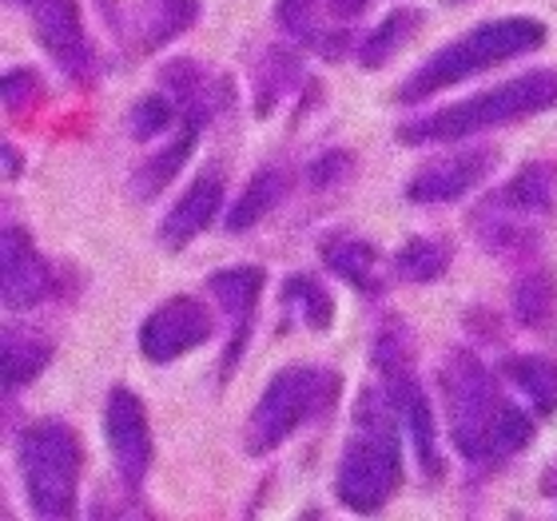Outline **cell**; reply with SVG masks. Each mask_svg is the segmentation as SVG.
<instances>
[{
  "label": "cell",
  "instance_id": "obj_1",
  "mask_svg": "<svg viewBox=\"0 0 557 521\" xmlns=\"http://www.w3.org/2000/svg\"><path fill=\"white\" fill-rule=\"evenodd\" d=\"M442 398L454 446L474 462L518 454L534 438V418L522 406L506 402L490 371H482V362L466 350H454L442 367Z\"/></svg>",
  "mask_w": 557,
  "mask_h": 521
},
{
  "label": "cell",
  "instance_id": "obj_2",
  "mask_svg": "<svg viewBox=\"0 0 557 521\" xmlns=\"http://www.w3.org/2000/svg\"><path fill=\"white\" fill-rule=\"evenodd\" d=\"M557 108V69H537L525 72L518 80H506L490 92H478L462 104H450L422 116L414 124H403L398 139L407 144H454V139L478 136V132L502 128V124H518L525 116L549 112Z\"/></svg>",
  "mask_w": 557,
  "mask_h": 521
},
{
  "label": "cell",
  "instance_id": "obj_3",
  "mask_svg": "<svg viewBox=\"0 0 557 521\" xmlns=\"http://www.w3.org/2000/svg\"><path fill=\"white\" fill-rule=\"evenodd\" d=\"M398 482H403V450H398L395 406H383L367 394L355 410V434L338 458V501L355 513H374L395 498Z\"/></svg>",
  "mask_w": 557,
  "mask_h": 521
},
{
  "label": "cell",
  "instance_id": "obj_4",
  "mask_svg": "<svg viewBox=\"0 0 557 521\" xmlns=\"http://www.w3.org/2000/svg\"><path fill=\"white\" fill-rule=\"evenodd\" d=\"M546 40V24L534 21V16H506V21H490L474 33L458 36L446 48H438L434 57L422 64L407 80V88L398 92V100L418 104L434 96L438 88H450V84H462L466 76H478L486 69H498L506 60L522 57L530 48H537Z\"/></svg>",
  "mask_w": 557,
  "mask_h": 521
},
{
  "label": "cell",
  "instance_id": "obj_5",
  "mask_svg": "<svg viewBox=\"0 0 557 521\" xmlns=\"http://www.w3.org/2000/svg\"><path fill=\"white\" fill-rule=\"evenodd\" d=\"M21 477L40 518H72L81 489V442L60 418H40L21 434Z\"/></svg>",
  "mask_w": 557,
  "mask_h": 521
},
{
  "label": "cell",
  "instance_id": "obj_6",
  "mask_svg": "<svg viewBox=\"0 0 557 521\" xmlns=\"http://www.w3.org/2000/svg\"><path fill=\"white\" fill-rule=\"evenodd\" d=\"M338 398V374L326 367H287L259 394V406L247 422V454H271L302 422L326 414Z\"/></svg>",
  "mask_w": 557,
  "mask_h": 521
},
{
  "label": "cell",
  "instance_id": "obj_7",
  "mask_svg": "<svg viewBox=\"0 0 557 521\" xmlns=\"http://www.w3.org/2000/svg\"><path fill=\"white\" fill-rule=\"evenodd\" d=\"M554 191H557V163L549 160L525 163L510 184L502 187V191H494L474 211V227L482 235V244L494 247V251L534 244L530 223L554 208Z\"/></svg>",
  "mask_w": 557,
  "mask_h": 521
},
{
  "label": "cell",
  "instance_id": "obj_8",
  "mask_svg": "<svg viewBox=\"0 0 557 521\" xmlns=\"http://www.w3.org/2000/svg\"><path fill=\"white\" fill-rule=\"evenodd\" d=\"M374 362H379V374H383V390L386 402L395 406V414L403 418L410 442H414V454L422 470L430 477L442 474L438 462V446H434V410L426 402V390L418 386L414 362H410V347L403 343V331L395 323L383 326L379 338H374Z\"/></svg>",
  "mask_w": 557,
  "mask_h": 521
},
{
  "label": "cell",
  "instance_id": "obj_9",
  "mask_svg": "<svg viewBox=\"0 0 557 521\" xmlns=\"http://www.w3.org/2000/svg\"><path fill=\"white\" fill-rule=\"evenodd\" d=\"M211 338V311L191 295H175L144 319L139 350L151 362H175Z\"/></svg>",
  "mask_w": 557,
  "mask_h": 521
},
{
  "label": "cell",
  "instance_id": "obj_10",
  "mask_svg": "<svg viewBox=\"0 0 557 521\" xmlns=\"http://www.w3.org/2000/svg\"><path fill=\"white\" fill-rule=\"evenodd\" d=\"M104 430L120 477L136 489L151 470V426H148V410H144V402H139L128 386H116V390L108 394Z\"/></svg>",
  "mask_w": 557,
  "mask_h": 521
},
{
  "label": "cell",
  "instance_id": "obj_11",
  "mask_svg": "<svg viewBox=\"0 0 557 521\" xmlns=\"http://www.w3.org/2000/svg\"><path fill=\"white\" fill-rule=\"evenodd\" d=\"M494 163H498L494 148H466L438 156L426 168H418L414 179L407 184V196L414 203H450V199L466 196L474 184H482L494 172Z\"/></svg>",
  "mask_w": 557,
  "mask_h": 521
},
{
  "label": "cell",
  "instance_id": "obj_12",
  "mask_svg": "<svg viewBox=\"0 0 557 521\" xmlns=\"http://www.w3.org/2000/svg\"><path fill=\"white\" fill-rule=\"evenodd\" d=\"M21 4L33 16L40 45L60 60V69L72 72V76H84L92 52H88V36H84L81 24V4L76 0H21Z\"/></svg>",
  "mask_w": 557,
  "mask_h": 521
},
{
  "label": "cell",
  "instance_id": "obj_13",
  "mask_svg": "<svg viewBox=\"0 0 557 521\" xmlns=\"http://www.w3.org/2000/svg\"><path fill=\"white\" fill-rule=\"evenodd\" d=\"M57 287L52 266L40 259L33 239L21 227H4V302L9 311H28L40 299H48Z\"/></svg>",
  "mask_w": 557,
  "mask_h": 521
},
{
  "label": "cell",
  "instance_id": "obj_14",
  "mask_svg": "<svg viewBox=\"0 0 557 521\" xmlns=\"http://www.w3.org/2000/svg\"><path fill=\"white\" fill-rule=\"evenodd\" d=\"M223 208V168H208V172L196 175V184L187 187L184 199L168 211V220L160 227V244L180 251L196 239L199 232H208L215 215Z\"/></svg>",
  "mask_w": 557,
  "mask_h": 521
},
{
  "label": "cell",
  "instance_id": "obj_15",
  "mask_svg": "<svg viewBox=\"0 0 557 521\" xmlns=\"http://www.w3.org/2000/svg\"><path fill=\"white\" fill-rule=\"evenodd\" d=\"M208 290L215 295L220 311L232 319V350H227V367L235 355L244 350L247 335H251V319H256L259 295H263V271L259 266H227L208 278Z\"/></svg>",
  "mask_w": 557,
  "mask_h": 521
},
{
  "label": "cell",
  "instance_id": "obj_16",
  "mask_svg": "<svg viewBox=\"0 0 557 521\" xmlns=\"http://www.w3.org/2000/svg\"><path fill=\"white\" fill-rule=\"evenodd\" d=\"M287 172L283 168H259L251 179H247V191L239 196V203L232 208V215H227V227L232 232H244V227H256L263 215H271V211L283 203V196H287Z\"/></svg>",
  "mask_w": 557,
  "mask_h": 521
},
{
  "label": "cell",
  "instance_id": "obj_17",
  "mask_svg": "<svg viewBox=\"0 0 557 521\" xmlns=\"http://www.w3.org/2000/svg\"><path fill=\"white\" fill-rule=\"evenodd\" d=\"M319 256H323V263L331 266L338 278H347L350 287H359V290L379 287V278H374L379 256H374V247L367 244V239H359V235H326L323 247H319Z\"/></svg>",
  "mask_w": 557,
  "mask_h": 521
},
{
  "label": "cell",
  "instance_id": "obj_18",
  "mask_svg": "<svg viewBox=\"0 0 557 521\" xmlns=\"http://www.w3.org/2000/svg\"><path fill=\"white\" fill-rule=\"evenodd\" d=\"M196 136H199V120H187L184 128H180V136H175L168 148L156 151L148 163H139V172H136V196L139 199H156L163 187L172 184L175 172L184 168L187 156H191V148H196Z\"/></svg>",
  "mask_w": 557,
  "mask_h": 521
},
{
  "label": "cell",
  "instance_id": "obj_19",
  "mask_svg": "<svg viewBox=\"0 0 557 521\" xmlns=\"http://www.w3.org/2000/svg\"><path fill=\"white\" fill-rule=\"evenodd\" d=\"M502 374L510 379L525 398H534L542 414L557 410V362L546 355H510L502 362Z\"/></svg>",
  "mask_w": 557,
  "mask_h": 521
},
{
  "label": "cell",
  "instance_id": "obj_20",
  "mask_svg": "<svg viewBox=\"0 0 557 521\" xmlns=\"http://www.w3.org/2000/svg\"><path fill=\"white\" fill-rule=\"evenodd\" d=\"M513 314L530 331H546L557 319V283L549 271H530L513 290Z\"/></svg>",
  "mask_w": 557,
  "mask_h": 521
},
{
  "label": "cell",
  "instance_id": "obj_21",
  "mask_svg": "<svg viewBox=\"0 0 557 521\" xmlns=\"http://www.w3.org/2000/svg\"><path fill=\"white\" fill-rule=\"evenodd\" d=\"M48 359H52V343L48 338L9 331L4 335V383H9V390L33 383L36 374L48 367Z\"/></svg>",
  "mask_w": 557,
  "mask_h": 521
},
{
  "label": "cell",
  "instance_id": "obj_22",
  "mask_svg": "<svg viewBox=\"0 0 557 521\" xmlns=\"http://www.w3.org/2000/svg\"><path fill=\"white\" fill-rule=\"evenodd\" d=\"M450 244L446 239H410L403 251L395 256L398 278L407 283H434L450 271Z\"/></svg>",
  "mask_w": 557,
  "mask_h": 521
},
{
  "label": "cell",
  "instance_id": "obj_23",
  "mask_svg": "<svg viewBox=\"0 0 557 521\" xmlns=\"http://www.w3.org/2000/svg\"><path fill=\"white\" fill-rule=\"evenodd\" d=\"M418 21H422V12L418 9H398V12H391L379 28L371 33V40L362 45V69H383L386 60L395 57L398 48L407 45L410 36L418 33Z\"/></svg>",
  "mask_w": 557,
  "mask_h": 521
},
{
  "label": "cell",
  "instance_id": "obj_24",
  "mask_svg": "<svg viewBox=\"0 0 557 521\" xmlns=\"http://www.w3.org/2000/svg\"><path fill=\"white\" fill-rule=\"evenodd\" d=\"M283 299H287L311 326H326V323H331V314H335V307H331V295H326L319 283H311V278H302V275L287 278Z\"/></svg>",
  "mask_w": 557,
  "mask_h": 521
},
{
  "label": "cell",
  "instance_id": "obj_25",
  "mask_svg": "<svg viewBox=\"0 0 557 521\" xmlns=\"http://www.w3.org/2000/svg\"><path fill=\"white\" fill-rule=\"evenodd\" d=\"M175 124V108L163 100V96H148V100H139L136 108H132V132H136V139H151L160 136L163 128H172Z\"/></svg>",
  "mask_w": 557,
  "mask_h": 521
},
{
  "label": "cell",
  "instance_id": "obj_26",
  "mask_svg": "<svg viewBox=\"0 0 557 521\" xmlns=\"http://www.w3.org/2000/svg\"><path fill=\"white\" fill-rule=\"evenodd\" d=\"M319 4H326V0H278L275 16L287 33L314 40V12H319Z\"/></svg>",
  "mask_w": 557,
  "mask_h": 521
},
{
  "label": "cell",
  "instance_id": "obj_27",
  "mask_svg": "<svg viewBox=\"0 0 557 521\" xmlns=\"http://www.w3.org/2000/svg\"><path fill=\"white\" fill-rule=\"evenodd\" d=\"M371 0H326V12L335 16V21H350V16H359Z\"/></svg>",
  "mask_w": 557,
  "mask_h": 521
}]
</instances>
